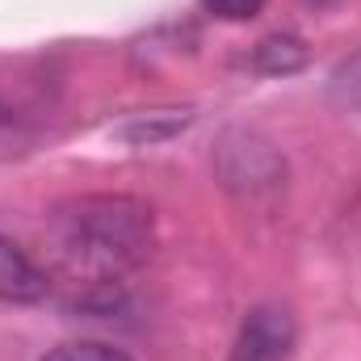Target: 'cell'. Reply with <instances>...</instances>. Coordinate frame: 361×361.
<instances>
[{"instance_id": "7", "label": "cell", "mask_w": 361, "mask_h": 361, "mask_svg": "<svg viewBox=\"0 0 361 361\" xmlns=\"http://www.w3.org/2000/svg\"><path fill=\"white\" fill-rule=\"evenodd\" d=\"M189 122H193V109H152V114H135L114 135L135 143V147H152V143H164V139L180 135Z\"/></svg>"}, {"instance_id": "5", "label": "cell", "mask_w": 361, "mask_h": 361, "mask_svg": "<svg viewBox=\"0 0 361 361\" xmlns=\"http://www.w3.org/2000/svg\"><path fill=\"white\" fill-rule=\"evenodd\" d=\"M47 290H51V269H42L25 248L0 235V302L30 307V302H42Z\"/></svg>"}, {"instance_id": "9", "label": "cell", "mask_w": 361, "mask_h": 361, "mask_svg": "<svg viewBox=\"0 0 361 361\" xmlns=\"http://www.w3.org/2000/svg\"><path fill=\"white\" fill-rule=\"evenodd\" d=\"M332 97L345 101V105H353V109H361V51L332 72Z\"/></svg>"}, {"instance_id": "3", "label": "cell", "mask_w": 361, "mask_h": 361, "mask_svg": "<svg viewBox=\"0 0 361 361\" xmlns=\"http://www.w3.org/2000/svg\"><path fill=\"white\" fill-rule=\"evenodd\" d=\"M47 130V89L38 76H0V156L30 152Z\"/></svg>"}, {"instance_id": "1", "label": "cell", "mask_w": 361, "mask_h": 361, "mask_svg": "<svg viewBox=\"0 0 361 361\" xmlns=\"http://www.w3.org/2000/svg\"><path fill=\"white\" fill-rule=\"evenodd\" d=\"M51 273L76 286H118L156 252V210L130 193H80L42 223Z\"/></svg>"}, {"instance_id": "6", "label": "cell", "mask_w": 361, "mask_h": 361, "mask_svg": "<svg viewBox=\"0 0 361 361\" xmlns=\"http://www.w3.org/2000/svg\"><path fill=\"white\" fill-rule=\"evenodd\" d=\"M311 59V47L298 38V34H269L252 47V72L261 76H290V72H302Z\"/></svg>"}, {"instance_id": "10", "label": "cell", "mask_w": 361, "mask_h": 361, "mask_svg": "<svg viewBox=\"0 0 361 361\" xmlns=\"http://www.w3.org/2000/svg\"><path fill=\"white\" fill-rule=\"evenodd\" d=\"M202 8L219 21H252L265 8V0H202Z\"/></svg>"}, {"instance_id": "2", "label": "cell", "mask_w": 361, "mask_h": 361, "mask_svg": "<svg viewBox=\"0 0 361 361\" xmlns=\"http://www.w3.org/2000/svg\"><path fill=\"white\" fill-rule=\"evenodd\" d=\"M214 169H219V180L240 197H265V193H277L286 185L281 152L273 143H265L261 135H248V130H227L219 139Z\"/></svg>"}, {"instance_id": "8", "label": "cell", "mask_w": 361, "mask_h": 361, "mask_svg": "<svg viewBox=\"0 0 361 361\" xmlns=\"http://www.w3.org/2000/svg\"><path fill=\"white\" fill-rule=\"evenodd\" d=\"M42 361H130L122 349L105 345V341H68L59 349H47Z\"/></svg>"}, {"instance_id": "4", "label": "cell", "mask_w": 361, "mask_h": 361, "mask_svg": "<svg viewBox=\"0 0 361 361\" xmlns=\"http://www.w3.org/2000/svg\"><path fill=\"white\" fill-rule=\"evenodd\" d=\"M298 345V324L286 307L261 302L244 315L227 361H290Z\"/></svg>"}]
</instances>
